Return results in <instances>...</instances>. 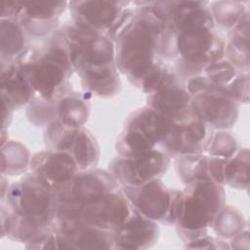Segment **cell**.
I'll list each match as a JSON object with an SVG mask.
<instances>
[{"instance_id":"e0dca14e","label":"cell","mask_w":250,"mask_h":250,"mask_svg":"<svg viewBox=\"0 0 250 250\" xmlns=\"http://www.w3.org/2000/svg\"><path fill=\"white\" fill-rule=\"evenodd\" d=\"M69 150L79 170L92 167L99 158V146L93 136L84 129L76 130Z\"/></svg>"},{"instance_id":"d6986e66","label":"cell","mask_w":250,"mask_h":250,"mask_svg":"<svg viewBox=\"0 0 250 250\" xmlns=\"http://www.w3.org/2000/svg\"><path fill=\"white\" fill-rule=\"evenodd\" d=\"M232 38L227 47L230 63L235 68L248 71L249 67V26L239 25L233 28Z\"/></svg>"},{"instance_id":"52a82bcc","label":"cell","mask_w":250,"mask_h":250,"mask_svg":"<svg viewBox=\"0 0 250 250\" xmlns=\"http://www.w3.org/2000/svg\"><path fill=\"white\" fill-rule=\"evenodd\" d=\"M134 210L125 193L116 189L84 205L80 216L86 225L113 233L131 217Z\"/></svg>"},{"instance_id":"7a4b0ae2","label":"cell","mask_w":250,"mask_h":250,"mask_svg":"<svg viewBox=\"0 0 250 250\" xmlns=\"http://www.w3.org/2000/svg\"><path fill=\"white\" fill-rule=\"evenodd\" d=\"M16 213L38 224H46L57 215L58 197L55 188L36 174L14 184L8 193Z\"/></svg>"},{"instance_id":"44dd1931","label":"cell","mask_w":250,"mask_h":250,"mask_svg":"<svg viewBox=\"0 0 250 250\" xmlns=\"http://www.w3.org/2000/svg\"><path fill=\"white\" fill-rule=\"evenodd\" d=\"M153 146L154 145L139 131L127 128L119 139L116 147L121 157L133 158L149 151Z\"/></svg>"},{"instance_id":"6da1fadb","label":"cell","mask_w":250,"mask_h":250,"mask_svg":"<svg viewBox=\"0 0 250 250\" xmlns=\"http://www.w3.org/2000/svg\"><path fill=\"white\" fill-rule=\"evenodd\" d=\"M224 203L225 191L221 185L210 181L188 184L187 190L181 192L176 208V222L181 232L189 239L200 237L213 224Z\"/></svg>"},{"instance_id":"4fadbf2b","label":"cell","mask_w":250,"mask_h":250,"mask_svg":"<svg viewBox=\"0 0 250 250\" xmlns=\"http://www.w3.org/2000/svg\"><path fill=\"white\" fill-rule=\"evenodd\" d=\"M159 229L150 220L134 210L131 217L113 232L114 244L123 249H144L157 240Z\"/></svg>"},{"instance_id":"277c9868","label":"cell","mask_w":250,"mask_h":250,"mask_svg":"<svg viewBox=\"0 0 250 250\" xmlns=\"http://www.w3.org/2000/svg\"><path fill=\"white\" fill-rule=\"evenodd\" d=\"M124 193L141 215L163 224L176 222L181 191L170 190L159 180H154L137 187H125Z\"/></svg>"},{"instance_id":"9c48e42d","label":"cell","mask_w":250,"mask_h":250,"mask_svg":"<svg viewBox=\"0 0 250 250\" xmlns=\"http://www.w3.org/2000/svg\"><path fill=\"white\" fill-rule=\"evenodd\" d=\"M210 126L198 118L174 124L161 142L165 151L173 155L198 154L210 143Z\"/></svg>"},{"instance_id":"30bf717a","label":"cell","mask_w":250,"mask_h":250,"mask_svg":"<svg viewBox=\"0 0 250 250\" xmlns=\"http://www.w3.org/2000/svg\"><path fill=\"white\" fill-rule=\"evenodd\" d=\"M148 104L176 123L196 118L191 107V96L177 82V79L149 95Z\"/></svg>"},{"instance_id":"5bb4252c","label":"cell","mask_w":250,"mask_h":250,"mask_svg":"<svg viewBox=\"0 0 250 250\" xmlns=\"http://www.w3.org/2000/svg\"><path fill=\"white\" fill-rule=\"evenodd\" d=\"M2 100L9 107L20 106L27 103L33 88L21 64L12 65L7 71H2Z\"/></svg>"},{"instance_id":"ffe728a7","label":"cell","mask_w":250,"mask_h":250,"mask_svg":"<svg viewBox=\"0 0 250 250\" xmlns=\"http://www.w3.org/2000/svg\"><path fill=\"white\" fill-rule=\"evenodd\" d=\"M249 152L240 150L235 156L228 158L224 166L225 183L237 188H245L249 180Z\"/></svg>"},{"instance_id":"83f0119b","label":"cell","mask_w":250,"mask_h":250,"mask_svg":"<svg viewBox=\"0 0 250 250\" xmlns=\"http://www.w3.org/2000/svg\"><path fill=\"white\" fill-rule=\"evenodd\" d=\"M7 146L8 156L2 154V167L7 165L9 170H13L16 172L24 168L28 160V153L25 148L21 145L15 143H11L9 145L7 144Z\"/></svg>"},{"instance_id":"d4e9b609","label":"cell","mask_w":250,"mask_h":250,"mask_svg":"<svg viewBox=\"0 0 250 250\" xmlns=\"http://www.w3.org/2000/svg\"><path fill=\"white\" fill-rule=\"evenodd\" d=\"M213 15L216 21L225 27L235 26L247 14L240 2H218L213 6Z\"/></svg>"},{"instance_id":"ba28073f","label":"cell","mask_w":250,"mask_h":250,"mask_svg":"<svg viewBox=\"0 0 250 250\" xmlns=\"http://www.w3.org/2000/svg\"><path fill=\"white\" fill-rule=\"evenodd\" d=\"M191 107L196 118L216 128L231 127L238 113L236 102L219 86L195 95L191 99Z\"/></svg>"},{"instance_id":"4316f807","label":"cell","mask_w":250,"mask_h":250,"mask_svg":"<svg viewBox=\"0 0 250 250\" xmlns=\"http://www.w3.org/2000/svg\"><path fill=\"white\" fill-rule=\"evenodd\" d=\"M209 151L215 157L230 158L236 150V141L234 137L227 132L217 133L210 140Z\"/></svg>"},{"instance_id":"8fae6325","label":"cell","mask_w":250,"mask_h":250,"mask_svg":"<svg viewBox=\"0 0 250 250\" xmlns=\"http://www.w3.org/2000/svg\"><path fill=\"white\" fill-rule=\"evenodd\" d=\"M76 24L101 33L109 30L122 14L120 3L112 1H78L70 3Z\"/></svg>"},{"instance_id":"7402d4cb","label":"cell","mask_w":250,"mask_h":250,"mask_svg":"<svg viewBox=\"0 0 250 250\" xmlns=\"http://www.w3.org/2000/svg\"><path fill=\"white\" fill-rule=\"evenodd\" d=\"M24 47V35L20 24L8 19L1 21V53L3 56L19 55Z\"/></svg>"},{"instance_id":"9a60e30c","label":"cell","mask_w":250,"mask_h":250,"mask_svg":"<svg viewBox=\"0 0 250 250\" xmlns=\"http://www.w3.org/2000/svg\"><path fill=\"white\" fill-rule=\"evenodd\" d=\"M174 124L173 120L151 107H145L131 117L127 128L139 131L155 146L164 140Z\"/></svg>"},{"instance_id":"7c38bea8","label":"cell","mask_w":250,"mask_h":250,"mask_svg":"<svg viewBox=\"0 0 250 250\" xmlns=\"http://www.w3.org/2000/svg\"><path fill=\"white\" fill-rule=\"evenodd\" d=\"M34 174L46 180L55 188L68 183L76 174L78 166L66 151H44L37 153L31 160Z\"/></svg>"},{"instance_id":"ac0fdd59","label":"cell","mask_w":250,"mask_h":250,"mask_svg":"<svg viewBox=\"0 0 250 250\" xmlns=\"http://www.w3.org/2000/svg\"><path fill=\"white\" fill-rule=\"evenodd\" d=\"M57 111L60 122L68 128L79 129L87 120L89 107L78 97L67 96L59 103Z\"/></svg>"},{"instance_id":"f1b7e54d","label":"cell","mask_w":250,"mask_h":250,"mask_svg":"<svg viewBox=\"0 0 250 250\" xmlns=\"http://www.w3.org/2000/svg\"><path fill=\"white\" fill-rule=\"evenodd\" d=\"M226 94L232 100L247 102L249 93V79L248 74L236 76L230 84L223 87Z\"/></svg>"},{"instance_id":"5b68a950","label":"cell","mask_w":250,"mask_h":250,"mask_svg":"<svg viewBox=\"0 0 250 250\" xmlns=\"http://www.w3.org/2000/svg\"><path fill=\"white\" fill-rule=\"evenodd\" d=\"M115 180L104 171H88L75 175L68 183L55 188L58 204L81 212L84 205L116 190Z\"/></svg>"},{"instance_id":"484cf974","label":"cell","mask_w":250,"mask_h":250,"mask_svg":"<svg viewBox=\"0 0 250 250\" xmlns=\"http://www.w3.org/2000/svg\"><path fill=\"white\" fill-rule=\"evenodd\" d=\"M207 78L216 86H227L236 77L235 67L229 62L218 61L208 64L205 68Z\"/></svg>"},{"instance_id":"cb8c5ba5","label":"cell","mask_w":250,"mask_h":250,"mask_svg":"<svg viewBox=\"0 0 250 250\" xmlns=\"http://www.w3.org/2000/svg\"><path fill=\"white\" fill-rule=\"evenodd\" d=\"M77 129L68 128L62 122L54 121L46 131V143L55 150H69Z\"/></svg>"},{"instance_id":"603a6c76","label":"cell","mask_w":250,"mask_h":250,"mask_svg":"<svg viewBox=\"0 0 250 250\" xmlns=\"http://www.w3.org/2000/svg\"><path fill=\"white\" fill-rule=\"evenodd\" d=\"M213 223L215 231L225 238L238 234L243 229L245 224L243 216L231 207L222 208Z\"/></svg>"},{"instance_id":"8992f818","label":"cell","mask_w":250,"mask_h":250,"mask_svg":"<svg viewBox=\"0 0 250 250\" xmlns=\"http://www.w3.org/2000/svg\"><path fill=\"white\" fill-rule=\"evenodd\" d=\"M170 163L168 155L161 150L149 151L133 158L119 157L110 164L111 175L126 187H137L158 180Z\"/></svg>"},{"instance_id":"2e32d148","label":"cell","mask_w":250,"mask_h":250,"mask_svg":"<svg viewBox=\"0 0 250 250\" xmlns=\"http://www.w3.org/2000/svg\"><path fill=\"white\" fill-rule=\"evenodd\" d=\"M85 86L99 96L114 95L119 86L118 76L113 65L89 68L82 71Z\"/></svg>"},{"instance_id":"3957f363","label":"cell","mask_w":250,"mask_h":250,"mask_svg":"<svg viewBox=\"0 0 250 250\" xmlns=\"http://www.w3.org/2000/svg\"><path fill=\"white\" fill-rule=\"evenodd\" d=\"M21 65L33 91L41 98L50 100L63 84L72 63L65 48L56 45L37 60Z\"/></svg>"}]
</instances>
